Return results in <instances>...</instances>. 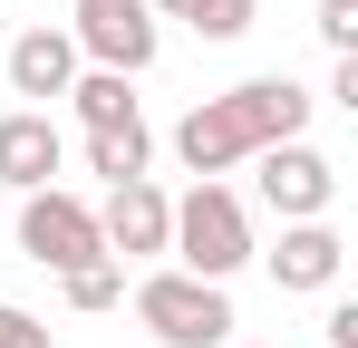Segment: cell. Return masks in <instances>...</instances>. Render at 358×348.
Masks as SVG:
<instances>
[{
	"label": "cell",
	"mask_w": 358,
	"mask_h": 348,
	"mask_svg": "<svg viewBox=\"0 0 358 348\" xmlns=\"http://www.w3.org/2000/svg\"><path fill=\"white\" fill-rule=\"evenodd\" d=\"M310 87L300 78H242V87H223V97H194V107L175 116V165L184 174H233L252 165L262 145H281V136H310Z\"/></svg>",
	"instance_id": "obj_1"
},
{
	"label": "cell",
	"mask_w": 358,
	"mask_h": 348,
	"mask_svg": "<svg viewBox=\"0 0 358 348\" xmlns=\"http://www.w3.org/2000/svg\"><path fill=\"white\" fill-rule=\"evenodd\" d=\"M165 261L194 281H233L252 261V203H242L223 174H194L175 194V232H165Z\"/></svg>",
	"instance_id": "obj_2"
},
{
	"label": "cell",
	"mask_w": 358,
	"mask_h": 348,
	"mask_svg": "<svg viewBox=\"0 0 358 348\" xmlns=\"http://www.w3.org/2000/svg\"><path fill=\"white\" fill-rule=\"evenodd\" d=\"M136 329H145L155 348H233L242 319H233V290L223 281H194V271L165 261V271L136 281Z\"/></svg>",
	"instance_id": "obj_3"
},
{
	"label": "cell",
	"mask_w": 358,
	"mask_h": 348,
	"mask_svg": "<svg viewBox=\"0 0 358 348\" xmlns=\"http://www.w3.org/2000/svg\"><path fill=\"white\" fill-rule=\"evenodd\" d=\"M20 261H39V271H87V261H107V242H97V203L87 194H68V184H39V194H20Z\"/></svg>",
	"instance_id": "obj_4"
},
{
	"label": "cell",
	"mask_w": 358,
	"mask_h": 348,
	"mask_svg": "<svg viewBox=\"0 0 358 348\" xmlns=\"http://www.w3.org/2000/svg\"><path fill=\"white\" fill-rule=\"evenodd\" d=\"M68 39L87 68H117V78H145L155 49H165V20L145 10V0H78L68 10Z\"/></svg>",
	"instance_id": "obj_5"
},
{
	"label": "cell",
	"mask_w": 358,
	"mask_h": 348,
	"mask_svg": "<svg viewBox=\"0 0 358 348\" xmlns=\"http://www.w3.org/2000/svg\"><path fill=\"white\" fill-rule=\"evenodd\" d=\"M252 194H262L281 223H320V213L339 203V165H329L310 136H281V145L252 155Z\"/></svg>",
	"instance_id": "obj_6"
},
{
	"label": "cell",
	"mask_w": 358,
	"mask_h": 348,
	"mask_svg": "<svg viewBox=\"0 0 358 348\" xmlns=\"http://www.w3.org/2000/svg\"><path fill=\"white\" fill-rule=\"evenodd\" d=\"M165 232H175V194H165L155 174H136V184H107V194H97V242H107L117 271L165 261Z\"/></svg>",
	"instance_id": "obj_7"
},
{
	"label": "cell",
	"mask_w": 358,
	"mask_h": 348,
	"mask_svg": "<svg viewBox=\"0 0 358 348\" xmlns=\"http://www.w3.org/2000/svg\"><path fill=\"white\" fill-rule=\"evenodd\" d=\"M59 165H68V136H59L49 107H10V116H0V184H10V194L59 184Z\"/></svg>",
	"instance_id": "obj_8"
},
{
	"label": "cell",
	"mask_w": 358,
	"mask_h": 348,
	"mask_svg": "<svg viewBox=\"0 0 358 348\" xmlns=\"http://www.w3.org/2000/svg\"><path fill=\"white\" fill-rule=\"evenodd\" d=\"M262 261H271V290H339L349 242H339V223L320 213V223H281V252H262Z\"/></svg>",
	"instance_id": "obj_9"
},
{
	"label": "cell",
	"mask_w": 358,
	"mask_h": 348,
	"mask_svg": "<svg viewBox=\"0 0 358 348\" xmlns=\"http://www.w3.org/2000/svg\"><path fill=\"white\" fill-rule=\"evenodd\" d=\"M78 68H87V58H78V39L39 20V29H20V39H10V97H29V107H59Z\"/></svg>",
	"instance_id": "obj_10"
},
{
	"label": "cell",
	"mask_w": 358,
	"mask_h": 348,
	"mask_svg": "<svg viewBox=\"0 0 358 348\" xmlns=\"http://www.w3.org/2000/svg\"><path fill=\"white\" fill-rule=\"evenodd\" d=\"M78 155H87V174H97V184H136V174L155 165V126H145V116H136V126H97Z\"/></svg>",
	"instance_id": "obj_11"
},
{
	"label": "cell",
	"mask_w": 358,
	"mask_h": 348,
	"mask_svg": "<svg viewBox=\"0 0 358 348\" xmlns=\"http://www.w3.org/2000/svg\"><path fill=\"white\" fill-rule=\"evenodd\" d=\"M68 107H78L87 136H97V126H136V78H117V68H78V78H68Z\"/></svg>",
	"instance_id": "obj_12"
},
{
	"label": "cell",
	"mask_w": 358,
	"mask_h": 348,
	"mask_svg": "<svg viewBox=\"0 0 358 348\" xmlns=\"http://www.w3.org/2000/svg\"><path fill=\"white\" fill-rule=\"evenodd\" d=\"M145 10H155V20H184V29H194V39H213V49L252 29V0H145Z\"/></svg>",
	"instance_id": "obj_13"
},
{
	"label": "cell",
	"mask_w": 358,
	"mask_h": 348,
	"mask_svg": "<svg viewBox=\"0 0 358 348\" xmlns=\"http://www.w3.org/2000/svg\"><path fill=\"white\" fill-rule=\"evenodd\" d=\"M68 310H117V300H126V271H117V261H87V271H68Z\"/></svg>",
	"instance_id": "obj_14"
},
{
	"label": "cell",
	"mask_w": 358,
	"mask_h": 348,
	"mask_svg": "<svg viewBox=\"0 0 358 348\" xmlns=\"http://www.w3.org/2000/svg\"><path fill=\"white\" fill-rule=\"evenodd\" d=\"M310 29H320V49H329V58H358V0H320Z\"/></svg>",
	"instance_id": "obj_15"
},
{
	"label": "cell",
	"mask_w": 358,
	"mask_h": 348,
	"mask_svg": "<svg viewBox=\"0 0 358 348\" xmlns=\"http://www.w3.org/2000/svg\"><path fill=\"white\" fill-rule=\"evenodd\" d=\"M0 348H59V339H49V319H39V310L0 300Z\"/></svg>",
	"instance_id": "obj_16"
},
{
	"label": "cell",
	"mask_w": 358,
	"mask_h": 348,
	"mask_svg": "<svg viewBox=\"0 0 358 348\" xmlns=\"http://www.w3.org/2000/svg\"><path fill=\"white\" fill-rule=\"evenodd\" d=\"M320 339H329V348H358V300H329V319H320Z\"/></svg>",
	"instance_id": "obj_17"
},
{
	"label": "cell",
	"mask_w": 358,
	"mask_h": 348,
	"mask_svg": "<svg viewBox=\"0 0 358 348\" xmlns=\"http://www.w3.org/2000/svg\"><path fill=\"white\" fill-rule=\"evenodd\" d=\"M329 107H349V116H358V58H339V68H329Z\"/></svg>",
	"instance_id": "obj_18"
},
{
	"label": "cell",
	"mask_w": 358,
	"mask_h": 348,
	"mask_svg": "<svg viewBox=\"0 0 358 348\" xmlns=\"http://www.w3.org/2000/svg\"><path fill=\"white\" fill-rule=\"evenodd\" d=\"M233 348H262V339H233Z\"/></svg>",
	"instance_id": "obj_19"
}]
</instances>
